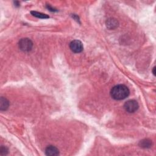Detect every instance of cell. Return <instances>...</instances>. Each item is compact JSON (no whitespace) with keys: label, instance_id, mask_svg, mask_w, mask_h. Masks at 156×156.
Here are the masks:
<instances>
[{"label":"cell","instance_id":"cell-7","mask_svg":"<svg viewBox=\"0 0 156 156\" xmlns=\"http://www.w3.org/2000/svg\"><path fill=\"white\" fill-rule=\"evenodd\" d=\"M9 106V102L6 98L1 97L0 99V110H6Z\"/></svg>","mask_w":156,"mask_h":156},{"label":"cell","instance_id":"cell-10","mask_svg":"<svg viewBox=\"0 0 156 156\" xmlns=\"http://www.w3.org/2000/svg\"><path fill=\"white\" fill-rule=\"evenodd\" d=\"M8 149L6 146H1V148H0V155H6L8 154Z\"/></svg>","mask_w":156,"mask_h":156},{"label":"cell","instance_id":"cell-1","mask_svg":"<svg viewBox=\"0 0 156 156\" xmlns=\"http://www.w3.org/2000/svg\"><path fill=\"white\" fill-rule=\"evenodd\" d=\"M129 90L124 85L119 84L113 87L110 91V95L115 100H123L129 95Z\"/></svg>","mask_w":156,"mask_h":156},{"label":"cell","instance_id":"cell-4","mask_svg":"<svg viewBox=\"0 0 156 156\" xmlns=\"http://www.w3.org/2000/svg\"><path fill=\"white\" fill-rule=\"evenodd\" d=\"M70 48L74 53H79L83 51L84 46L82 42L79 40H75L70 44Z\"/></svg>","mask_w":156,"mask_h":156},{"label":"cell","instance_id":"cell-3","mask_svg":"<svg viewBox=\"0 0 156 156\" xmlns=\"http://www.w3.org/2000/svg\"><path fill=\"white\" fill-rule=\"evenodd\" d=\"M139 108L138 103L134 100H131L125 103L124 105V108L125 110L129 113H134L136 112Z\"/></svg>","mask_w":156,"mask_h":156},{"label":"cell","instance_id":"cell-2","mask_svg":"<svg viewBox=\"0 0 156 156\" xmlns=\"http://www.w3.org/2000/svg\"><path fill=\"white\" fill-rule=\"evenodd\" d=\"M18 46L22 51L24 52H29L32 48L33 43L30 39L24 38L19 41Z\"/></svg>","mask_w":156,"mask_h":156},{"label":"cell","instance_id":"cell-5","mask_svg":"<svg viewBox=\"0 0 156 156\" xmlns=\"http://www.w3.org/2000/svg\"><path fill=\"white\" fill-rule=\"evenodd\" d=\"M45 154L48 156H56L59 154V151L54 146H48L45 150Z\"/></svg>","mask_w":156,"mask_h":156},{"label":"cell","instance_id":"cell-11","mask_svg":"<svg viewBox=\"0 0 156 156\" xmlns=\"http://www.w3.org/2000/svg\"><path fill=\"white\" fill-rule=\"evenodd\" d=\"M46 8L49 10V11H51V12H56V11H57L55 9H54V8H52V7L51 6H49V5H47V6H46Z\"/></svg>","mask_w":156,"mask_h":156},{"label":"cell","instance_id":"cell-9","mask_svg":"<svg viewBox=\"0 0 156 156\" xmlns=\"http://www.w3.org/2000/svg\"><path fill=\"white\" fill-rule=\"evenodd\" d=\"M31 14L37 18H41V19H46V18H49V17L48 15H47L46 14H44V13H42L41 12H36V11H32Z\"/></svg>","mask_w":156,"mask_h":156},{"label":"cell","instance_id":"cell-6","mask_svg":"<svg viewBox=\"0 0 156 156\" xmlns=\"http://www.w3.org/2000/svg\"><path fill=\"white\" fill-rule=\"evenodd\" d=\"M106 26L109 30H114L118 26V21L115 18H109L106 21Z\"/></svg>","mask_w":156,"mask_h":156},{"label":"cell","instance_id":"cell-12","mask_svg":"<svg viewBox=\"0 0 156 156\" xmlns=\"http://www.w3.org/2000/svg\"><path fill=\"white\" fill-rule=\"evenodd\" d=\"M152 72H153V74H154V75L155 76V67L153 68Z\"/></svg>","mask_w":156,"mask_h":156},{"label":"cell","instance_id":"cell-8","mask_svg":"<svg viewBox=\"0 0 156 156\" xmlns=\"http://www.w3.org/2000/svg\"><path fill=\"white\" fill-rule=\"evenodd\" d=\"M140 147L143 148H149L152 146V141L149 139H145L140 141L139 143Z\"/></svg>","mask_w":156,"mask_h":156}]
</instances>
